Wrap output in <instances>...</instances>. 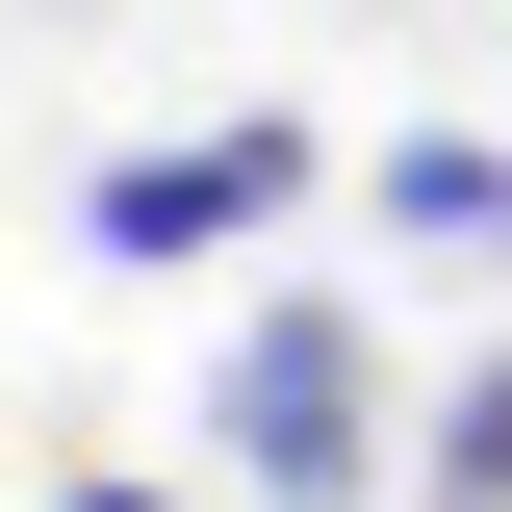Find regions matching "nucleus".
<instances>
[{"mask_svg":"<svg viewBox=\"0 0 512 512\" xmlns=\"http://www.w3.org/2000/svg\"><path fill=\"white\" fill-rule=\"evenodd\" d=\"M205 436H231L282 512H333V487H359V308H256V333H231V410H205Z\"/></svg>","mask_w":512,"mask_h":512,"instance_id":"f257e3e1","label":"nucleus"},{"mask_svg":"<svg viewBox=\"0 0 512 512\" xmlns=\"http://www.w3.org/2000/svg\"><path fill=\"white\" fill-rule=\"evenodd\" d=\"M282 180H308L282 128H205V154H128V180L77 205V231H103V256H231V231H256V205H282Z\"/></svg>","mask_w":512,"mask_h":512,"instance_id":"f03ea898","label":"nucleus"},{"mask_svg":"<svg viewBox=\"0 0 512 512\" xmlns=\"http://www.w3.org/2000/svg\"><path fill=\"white\" fill-rule=\"evenodd\" d=\"M384 231H512V154H461V128H410V154H384Z\"/></svg>","mask_w":512,"mask_h":512,"instance_id":"7ed1b4c3","label":"nucleus"},{"mask_svg":"<svg viewBox=\"0 0 512 512\" xmlns=\"http://www.w3.org/2000/svg\"><path fill=\"white\" fill-rule=\"evenodd\" d=\"M436 487H461V512H512V359H487V384L436 410Z\"/></svg>","mask_w":512,"mask_h":512,"instance_id":"20e7f679","label":"nucleus"},{"mask_svg":"<svg viewBox=\"0 0 512 512\" xmlns=\"http://www.w3.org/2000/svg\"><path fill=\"white\" fill-rule=\"evenodd\" d=\"M77 512H180V487H77Z\"/></svg>","mask_w":512,"mask_h":512,"instance_id":"39448f33","label":"nucleus"}]
</instances>
